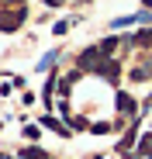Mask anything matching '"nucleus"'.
Here are the masks:
<instances>
[{
    "label": "nucleus",
    "instance_id": "nucleus-14",
    "mask_svg": "<svg viewBox=\"0 0 152 159\" xmlns=\"http://www.w3.org/2000/svg\"><path fill=\"white\" fill-rule=\"evenodd\" d=\"M45 159H56V156H45Z\"/></svg>",
    "mask_w": 152,
    "mask_h": 159
},
{
    "label": "nucleus",
    "instance_id": "nucleus-5",
    "mask_svg": "<svg viewBox=\"0 0 152 159\" xmlns=\"http://www.w3.org/2000/svg\"><path fill=\"white\" fill-rule=\"evenodd\" d=\"M128 45H138V48H145V45H152V28H145L142 35H132V38H124Z\"/></svg>",
    "mask_w": 152,
    "mask_h": 159
},
{
    "label": "nucleus",
    "instance_id": "nucleus-18",
    "mask_svg": "<svg viewBox=\"0 0 152 159\" xmlns=\"http://www.w3.org/2000/svg\"><path fill=\"white\" fill-rule=\"evenodd\" d=\"M149 100H152V97H149Z\"/></svg>",
    "mask_w": 152,
    "mask_h": 159
},
{
    "label": "nucleus",
    "instance_id": "nucleus-1",
    "mask_svg": "<svg viewBox=\"0 0 152 159\" xmlns=\"http://www.w3.org/2000/svg\"><path fill=\"white\" fill-rule=\"evenodd\" d=\"M114 104H118L121 118H135V114H138V100H135L128 90H118V93H114Z\"/></svg>",
    "mask_w": 152,
    "mask_h": 159
},
{
    "label": "nucleus",
    "instance_id": "nucleus-13",
    "mask_svg": "<svg viewBox=\"0 0 152 159\" xmlns=\"http://www.w3.org/2000/svg\"><path fill=\"white\" fill-rule=\"evenodd\" d=\"M90 159H104V156H90Z\"/></svg>",
    "mask_w": 152,
    "mask_h": 159
},
{
    "label": "nucleus",
    "instance_id": "nucleus-3",
    "mask_svg": "<svg viewBox=\"0 0 152 159\" xmlns=\"http://www.w3.org/2000/svg\"><path fill=\"white\" fill-rule=\"evenodd\" d=\"M56 62H59V48H48L45 56L38 59V66H35V69H38V73H48V69H52Z\"/></svg>",
    "mask_w": 152,
    "mask_h": 159
},
{
    "label": "nucleus",
    "instance_id": "nucleus-9",
    "mask_svg": "<svg viewBox=\"0 0 152 159\" xmlns=\"http://www.w3.org/2000/svg\"><path fill=\"white\" fill-rule=\"evenodd\" d=\"M7 80H11V87H14V90H24V83H28L24 76H7Z\"/></svg>",
    "mask_w": 152,
    "mask_h": 159
},
{
    "label": "nucleus",
    "instance_id": "nucleus-11",
    "mask_svg": "<svg viewBox=\"0 0 152 159\" xmlns=\"http://www.w3.org/2000/svg\"><path fill=\"white\" fill-rule=\"evenodd\" d=\"M7 4H14V7H21V0H7Z\"/></svg>",
    "mask_w": 152,
    "mask_h": 159
},
{
    "label": "nucleus",
    "instance_id": "nucleus-6",
    "mask_svg": "<svg viewBox=\"0 0 152 159\" xmlns=\"http://www.w3.org/2000/svg\"><path fill=\"white\" fill-rule=\"evenodd\" d=\"M21 139H24V142H38V139H42V125H24V128H21Z\"/></svg>",
    "mask_w": 152,
    "mask_h": 159
},
{
    "label": "nucleus",
    "instance_id": "nucleus-10",
    "mask_svg": "<svg viewBox=\"0 0 152 159\" xmlns=\"http://www.w3.org/2000/svg\"><path fill=\"white\" fill-rule=\"evenodd\" d=\"M0 159H17V156H11V152H0Z\"/></svg>",
    "mask_w": 152,
    "mask_h": 159
},
{
    "label": "nucleus",
    "instance_id": "nucleus-8",
    "mask_svg": "<svg viewBox=\"0 0 152 159\" xmlns=\"http://www.w3.org/2000/svg\"><path fill=\"white\" fill-rule=\"evenodd\" d=\"M73 24H80V21H73V17H66V21H56V24H52V35H66V31L73 28Z\"/></svg>",
    "mask_w": 152,
    "mask_h": 159
},
{
    "label": "nucleus",
    "instance_id": "nucleus-2",
    "mask_svg": "<svg viewBox=\"0 0 152 159\" xmlns=\"http://www.w3.org/2000/svg\"><path fill=\"white\" fill-rule=\"evenodd\" d=\"M42 128H48V131H56L59 139H69V135H73V128H69L66 121H59V118H52V114H42Z\"/></svg>",
    "mask_w": 152,
    "mask_h": 159
},
{
    "label": "nucleus",
    "instance_id": "nucleus-4",
    "mask_svg": "<svg viewBox=\"0 0 152 159\" xmlns=\"http://www.w3.org/2000/svg\"><path fill=\"white\" fill-rule=\"evenodd\" d=\"M48 152L45 149H38V145H24L21 152H17V159H45Z\"/></svg>",
    "mask_w": 152,
    "mask_h": 159
},
{
    "label": "nucleus",
    "instance_id": "nucleus-17",
    "mask_svg": "<svg viewBox=\"0 0 152 159\" xmlns=\"http://www.w3.org/2000/svg\"><path fill=\"white\" fill-rule=\"evenodd\" d=\"M0 128H4V125H0Z\"/></svg>",
    "mask_w": 152,
    "mask_h": 159
},
{
    "label": "nucleus",
    "instance_id": "nucleus-16",
    "mask_svg": "<svg viewBox=\"0 0 152 159\" xmlns=\"http://www.w3.org/2000/svg\"><path fill=\"white\" fill-rule=\"evenodd\" d=\"M149 66H152V59H149Z\"/></svg>",
    "mask_w": 152,
    "mask_h": 159
},
{
    "label": "nucleus",
    "instance_id": "nucleus-12",
    "mask_svg": "<svg viewBox=\"0 0 152 159\" xmlns=\"http://www.w3.org/2000/svg\"><path fill=\"white\" fill-rule=\"evenodd\" d=\"M142 4H145V11H149V7H152V0H142Z\"/></svg>",
    "mask_w": 152,
    "mask_h": 159
},
{
    "label": "nucleus",
    "instance_id": "nucleus-15",
    "mask_svg": "<svg viewBox=\"0 0 152 159\" xmlns=\"http://www.w3.org/2000/svg\"><path fill=\"white\" fill-rule=\"evenodd\" d=\"M149 159H152V152H149Z\"/></svg>",
    "mask_w": 152,
    "mask_h": 159
},
{
    "label": "nucleus",
    "instance_id": "nucleus-7",
    "mask_svg": "<svg viewBox=\"0 0 152 159\" xmlns=\"http://www.w3.org/2000/svg\"><path fill=\"white\" fill-rule=\"evenodd\" d=\"M107 131H114L111 121H93V125H90V135H107Z\"/></svg>",
    "mask_w": 152,
    "mask_h": 159
}]
</instances>
